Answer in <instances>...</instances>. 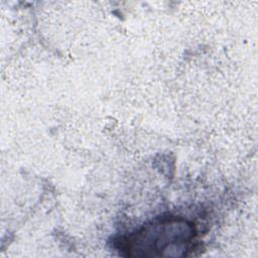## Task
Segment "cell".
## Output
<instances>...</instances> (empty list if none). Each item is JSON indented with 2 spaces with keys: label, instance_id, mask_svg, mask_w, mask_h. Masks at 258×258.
Returning <instances> with one entry per match:
<instances>
[{
  "label": "cell",
  "instance_id": "1",
  "mask_svg": "<svg viewBox=\"0 0 258 258\" xmlns=\"http://www.w3.org/2000/svg\"><path fill=\"white\" fill-rule=\"evenodd\" d=\"M195 224L181 217H162L118 241V249L130 257H184L194 249Z\"/></svg>",
  "mask_w": 258,
  "mask_h": 258
}]
</instances>
